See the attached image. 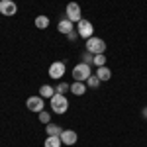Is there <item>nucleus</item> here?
<instances>
[{
    "label": "nucleus",
    "instance_id": "23",
    "mask_svg": "<svg viewBox=\"0 0 147 147\" xmlns=\"http://www.w3.org/2000/svg\"><path fill=\"white\" fill-rule=\"evenodd\" d=\"M141 114H143V118H147V108H145V110H143Z\"/></svg>",
    "mask_w": 147,
    "mask_h": 147
},
{
    "label": "nucleus",
    "instance_id": "13",
    "mask_svg": "<svg viewBox=\"0 0 147 147\" xmlns=\"http://www.w3.org/2000/svg\"><path fill=\"white\" fill-rule=\"evenodd\" d=\"M45 131H47V136L59 137V136H61V131H63V129H61V127H59L57 124H51V122H49V124L45 125Z\"/></svg>",
    "mask_w": 147,
    "mask_h": 147
},
{
    "label": "nucleus",
    "instance_id": "9",
    "mask_svg": "<svg viewBox=\"0 0 147 147\" xmlns=\"http://www.w3.org/2000/svg\"><path fill=\"white\" fill-rule=\"evenodd\" d=\"M63 75H65V63L57 61V63H53V65L49 67V77H51V79H61Z\"/></svg>",
    "mask_w": 147,
    "mask_h": 147
},
{
    "label": "nucleus",
    "instance_id": "16",
    "mask_svg": "<svg viewBox=\"0 0 147 147\" xmlns=\"http://www.w3.org/2000/svg\"><path fill=\"white\" fill-rule=\"evenodd\" d=\"M61 137H53V136H47L45 139V147H61Z\"/></svg>",
    "mask_w": 147,
    "mask_h": 147
},
{
    "label": "nucleus",
    "instance_id": "5",
    "mask_svg": "<svg viewBox=\"0 0 147 147\" xmlns=\"http://www.w3.org/2000/svg\"><path fill=\"white\" fill-rule=\"evenodd\" d=\"M26 106H28V110L39 114L41 110H43L45 104H43V98H41V96H30V98L26 100Z\"/></svg>",
    "mask_w": 147,
    "mask_h": 147
},
{
    "label": "nucleus",
    "instance_id": "12",
    "mask_svg": "<svg viewBox=\"0 0 147 147\" xmlns=\"http://www.w3.org/2000/svg\"><path fill=\"white\" fill-rule=\"evenodd\" d=\"M96 77L100 79V82H106V80L112 79V71L106 67V65H104V67H98V73H96Z\"/></svg>",
    "mask_w": 147,
    "mask_h": 147
},
{
    "label": "nucleus",
    "instance_id": "10",
    "mask_svg": "<svg viewBox=\"0 0 147 147\" xmlns=\"http://www.w3.org/2000/svg\"><path fill=\"white\" fill-rule=\"evenodd\" d=\"M57 30H59L61 34L69 35L73 30H75V26H73V22H71V20H67V18H65V20H61V22L57 24Z\"/></svg>",
    "mask_w": 147,
    "mask_h": 147
},
{
    "label": "nucleus",
    "instance_id": "20",
    "mask_svg": "<svg viewBox=\"0 0 147 147\" xmlns=\"http://www.w3.org/2000/svg\"><path fill=\"white\" fill-rule=\"evenodd\" d=\"M82 63H86V65H92V63H94V55H92L90 51L82 53Z\"/></svg>",
    "mask_w": 147,
    "mask_h": 147
},
{
    "label": "nucleus",
    "instance_id": "11",
    "mask_svg": "<svg viewBox=\"0 0 147 147\" xmlns=\"http://www.w3.org/2000/svg\"><path fill=\"white\" fill-rule=\"evenodd\" d=\"M71 92H73L75 96H82V94L86 92V82H79V80H75V82L71 84Z\"/></svg>",
    "mask_w": 147,
    "mask_h": 147
},
{
    "label": "nucleus",
    "instance_id": "3",
    "mask_svg": "<svg viewBox=\"0 0 147 147\" xmlns=\"http://www.w3.org/2000/svg\"><path fill=\"white\" fill-rule=\"evenodd\" d=\"M86 51H90L92 55L104 53V51H106L104 39H100V37H88V39H86Z\"/></svg>",
    "mask_w": 147,
    "mask_h": 147
},
{
    "label": "nucleus",
    "instance_id": "8",
    "mask_svg": "<svg viewBox=\"0 0 147 147\" xmlns=\"http://www.w3.org/2000/svg\"><path fill=\"white\" fill-rule=\"evenodd\" d=\"M59 137H61V141H63L65 145H75V143H77V139H79L77 131H73V129H63Z\"/></svg>",
    "mask_w": 147,
    "mask_h": 147
},
{
    "label": "nucleus",
    "instance_id": "6",
    "mask_svg": "<svg viewBox=\"0 0 147 147\" xmlns=\"http://www.w3.org/2000/svg\"><path fill=\"white\" fill-rule=\"evenodd\" d=\"M77 32H79L80 37L88 39V37H92V32H94V28H92V24L88 22V20H80L79 26H77Z\"/></svg>",
    "mask_w": 147,
    "mask_h": 147
},
{
    "label": "nucleus",
    "instance_id": "21",
    "mask_svg": "<svg viewBox=\"0 0 147 147\" xmlns=\"http://www.w3.org/2000/svg\"><path fill=\"white\" fill-rule=\"evenodd\" d=\"M49 120H51V114L49 112H45V110H41V112H39V122H43V124H49Z\"/></svg>",
    "mask_w": 147,
    "mask_h": 147
},
{
    "label": "nucleus",
    "instance_id": "2",
    "mask_svg": "<svg viewBox=\"0 0 147 147\" xmlns=\"http://www.w3.org/2000/svg\"><path fill=\"white\" fill-rule=\"evenodd\" d=\"M90 65H86V63H79V65H75L73 69V79L79 80V82H86V79L90 77Z\"/></svg>",
    "mask_w": 147,
    "mask_h": 147
},
{
    "label": "nucleus",
    "instance_id": "4",
    "mask_svg": "<svg viewBox=\"0 0 147 147\" xmlns=\"http://www.w3.org/2000/svg\"><path fill=\"white\" fill-rule=\"evenodd\" d=\"M67 20H71V22L79 24L80 20H82V16H80V6L77 4V2H69L67 4Z\"/></svg>",
    "mask_w": 147,
    "mask_h": 147
},
{
    "label": "nucleus",
    "instance_id": "18",
    "mask_svg": "<svg viewBox=\"0 0 147 147\" xmlns=\"http://www.w3.org/2000/svg\"><path fill=\"white\" fill-rule=\"evenodd\" d=\"M94 65H96V67H104V65H106V57H104V53L94 55Z\"/></svg>",
    "mask_w": 147,
    "mask_h": 147
},
{
    "label": "nucleus",
    "instance_id": "15",
    "mask_svg": "<svg viewBox=\"0 0 147 147\" xmlns=\"http://www.w3.org/2000/svg\"><path fill=\"white\" fill-rule=\"evenodd\" d=\"M34 24H35L37 30H45V28H49V18L47 16H37Z\"/></svg>",
    "mask_w": 147,
    "mask_h": 147
},
{
    "label": "nucleus",
    "instance_id": "1",
    "mask_svg": "<svg viewBox=\"0 0 147 147\" xmlns=\"http://www.w3.org/2000/svg\"><path fill=\"white\" fill-rule=\"evenodd\" d=\"M51 110L53 114H65L69 110V100L65 98V94H53V98H51Z\"/></svg>",
    "mask_w": 147,
    "mask_h": 147
},
{
    "label": "nucleus",
    "instance_id": "14",
    "mask_svg": "<svg viewBox=\"0 0 147 147\" xmlns=\"http://www.w3.org/2000/svg\"><path fill=\"white\" fill-rule=\"evenodd\" d=\"M53 94H55V88L49 86V84H43V86L39 88V96H41V98H53Z\"/></svg>",
    "mask_w": 147,
    "mask_h": 147
},
{
    "label": "nucleus",
    "instance_id": "22",
    "mask_svg": "<svg viewBox=\"0 0 147 147\" xmlns=\"http://www.w3.org/2000/svg\"><path fill=\"white\" fill-rule=\"evenodd\" d=\"M77 35H79V32H75V30H73V32L69 34V39H77Z\"/></svg>",
    "mask_w": 147,
    "mask_h": 147
},
{
    "label": "nucleus",
    "instance_id": "7",
    "mask_svg": "<svg viewBox=\"0 0 147 147\" xmlns=\"http://www.w3.org/2000/svg\"><path fill=\"white\" fill-rule=\"evenodd\" d=\"M18 12V6H16V2H12V0H2L0 2V14L2 16H14Z\"/></svg>",
    "mask_w": 147,
    "mask_h": 147
},
{
    "label": "nucleus",
    "instance_id": "19",
    "mask_svg": "<svg viewBox=\"0 0 147 147\" xmlns=\"http://www.w3.org/2000/svg\"><path fill=\"white\" fill-rule=\"evenodd\" d=\"M67 90H71V86H69V82H59V86L55 88L57 94H65Z\"/></svg>",
    "mask_w": 147,
    "mask_h": 147
},
{
    "label": "nucleus",
    "instance_id": "17",
    "mask_svg": "<svg viewBox=\"0 0 147 147\" xmlns=\"http://www.w3.org/2000/svg\"><path fill=\"white\" fill-rule=\"evenodd\" d=\"M100 84V79L96 77V75H90L88 79H86V86H90V88H96Z\"/></svg>",
    "mask_w": 147,
    "mask_h": 147
}]
</instances>
